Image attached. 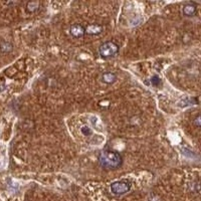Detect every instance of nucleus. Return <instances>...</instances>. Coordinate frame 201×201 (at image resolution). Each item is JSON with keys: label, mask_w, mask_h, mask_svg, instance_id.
I'll return each instance as SVG.
<instances>
[{"label": "nucleus", "mask_w": 201, "mask_h": 201, "mask_svg": "<svg viewBox=\"0 0 201 201\" xmlns=\"http://www.w3.org/2000/svg\"><path fill=\"white\" fill-rule=\"evenodd\" d=\"M122 156L112 150H105L99 156V163L105 169H117L122 165Z\"/></svg>", "instance_id": "f257e3e1"}, {"label": "nucleus", "mask_w": 201, "mask_h": 201, "mask_svg": "<svg viewBox=\"0 0 201 201\" xmlns=\"http://www.w3.org/2000/svg\"><path fill=\"white\" fill-rule=\"evenodd\" d=\"M119 51V46L113 41H107L99 47V52L104 58H111L115 56Z\"/></svg>", "instance_id": "f03ea898"}, {"label": "nucleus", "mask_w": 201, "mask_h": 201, "mask_svg": "<svg viewBox=\"0 0 201 201\" xmlns=\"http://www.w3.org/2000/svg\"><path fill=\"white\" fill-rule=\"evenodd\" d=\"M131 189V184L127 181H116L111 185V190L116 195H122Z\"/></svg>", "instance_id": "7ed1b4c3"}, {"label": "nucleus", "mask_w": 201, "mask_h": 201, "mask_svg": "<svg viewBox=\"0 0 201 201\" xmlns=\"http://www.w3.org/2000/svg\"><path fill=\"white\" fill-rule=\"evenodd\" d=\"M70 34L73 35L75 38H80L83 37L86 34V27H84L81 24H74L70 27Z\"/></svg>", "instance_id": "20e7f679"}, {"label": "nucleus", "mask_w": 201, "mask_h": 201, "mask_svg": "<svg viewBox=\"0 0 201 201\" xmlns=\"http://www.w3.org/2000/svg\"><path fill=\"white\" fill-rule=\"evenodd\" d=\"M197 11L195 3H187L183 7V14L185 16H193Z\"/></svg>", "instance_id": "39448f33"}, {"label": "nucleus", "mask_w": 201, "mask_h": 201, "mask_svg": "<svg viewBox=\"0 0 201 201\" xmlns=\"http://www.w3.org/2000/svg\"><path fill=\"white\" fill-rule=\"evenodd\" d=\"M103 31V27L99 24H90L87 27H86V33H89L91 35L100 34Z\"/></svg>", "instance_id": "423d86ee"}, {"label": "nucleus", "mask_w": 201, "mask_h": 201, "mask_svg": "<svg viewBox=\"0 0 201 201\" xmlns=\"http://www.w3.org/2000/svg\"><path fill=\"white\" fill-rule=\"evenodd\" d=\"M117 80V75L113 73H105L103 75H102V80H103L105 84H108V85H111V84H114Z\"/></svg>", "instance_id": "0eeeda50"}, {"label": "nucleus", "mask_w": 201, "mask_h": 201, "mask_svg": "<svg viewBox=\"0 0 201 201\" xmlns=\"http://www.w3.org/2000/svg\"><path fill=\"white\" fill-rule=\"evenodd\" d=\"M26 8H27V11L28 12H33L38 8V3H36V2H28Z\"/></svg>", "instance_id": "6e6552de"}, {"label": "nucleus", "mask_w": 201, "mask_h": 201, "mask_svg": "<svg viewBox=\"0 0 201 201\" xmlns=\"http://www.w3.org/2000/svg\"><path fill=\"white\" fill-rule=\"evenodd\" d=\"M0 47H1V50L3 51H10L12 49V45L9 42H2Z\"/></svg>", "instance_id": "1a4fd4ad"}, {"label": "nucleus", "mask_w": 201, "mask_h": 201, "mask_svg": "<svg viewBox=\"0 0 201 201\" xmlns=\"http://www.w3.org/2000/svg\"><path fill=\"white\" fill-rule=\"evenodd\" d=\"M151 84H152V85H153L154 86H160V84H161L160 78H159L158 75H154V76L151 79Z\"/></svg>", "instance_id": "9d476101"}, {"label": "nucleus", "mask_w": 201, "mask_h": 201, "mask_svg": "<svg viewBox=\"0 0 201 201\" xmlns=\"http://www.w3.org/2000/svg\"><path fill=\"white\" fill-rule=\"evenodd\" d=\"M81 133H83L84 135H86V136H89V135L92 134L90 128H87V127H83V128H81Z\"/></svg>", "instance_id": "9b49d317"}, {"label": "nucleus", "mask_w": 201, "mask_h": 201, "mask_svg": "<svg viewBox=\"0 0 201 201\" xmlns=\"http://www.w3.org/2000/svg\"><path fill=\"white\" fill-rule=\"evenodd\" d=\"M195 124H196V126L197 127H199L200 126V117L198 116L197 118H196V120H195Z\"/></svg>", "instance_id": "f8f14e48"}]
</instances>
